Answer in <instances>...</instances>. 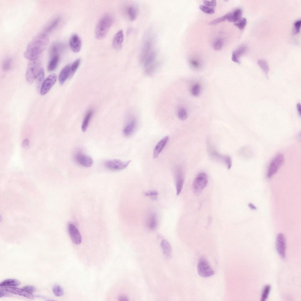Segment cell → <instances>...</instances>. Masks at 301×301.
<instances>
[{"label":"cell","instance_id":"47","mask_svg":"<svg viewBox=\"0 0 301 301\" xmlns=\"http://www.w3.org/2000/svg\"><path fill=\"white\" fill-rule=\"evenodd\" d=\"M301 24V21L300 20H298L295 22L294 26L295 33L297 34L299 33Z\"/></svg>","mask_w":301,"mask_h":301},{"label":"cell","instance_id":"20","mask_svg":"<svg viewBox=\"0 0 301 301\" xmlns=\"http://www.w3.org/2000/svg\"><path fill=\"white\" fill-rule=\"evenodd\" d=\"M71 65H68L61 71L58 76V81L61 85H63L70 76Z\"/></svg>","mask_w":301,"mask_h":301},{"label":"cell","instance_id":"52","mask_svg":"<svg viewBox=\"0 0 301 301\" xmlns=\"http://www.w3.org/2000/svg\"><path fill=\"white\" fill-rule=\"evenodd\" d=\"M118 299L119 301H126L128 300V298L124 296H122L120 297Z\"/></svg>","mask_w":301,"mask_h":301},{"label":"cell","instance_id":"24","mask_svg":"<svg viewBox=\"0 0 301 301\" xmlns=\"http://www.w3.org/2000/svg\"><path fill=\"white\" fill-rule=\"evenodd\" d=\"M159 61H154L150 65L145 68V74L148 76L152 75L157 70L160 65Z\"/></svg>","mask_w":301,"mask_h":301},{"label":"cell","instance_id":"48","mask_svg":"<svg viewBox=\"0 0 301 301\" xmlns=\"http://www.w3.org/2000/svg\"><path fill=\"white\" fill-rule=\"evenodd\" d=\"M23 289L31 293L34 292L36 290V288L35 287L30 285H26L24 286Z\"/></svg>","mask_w":301,"mask_h":301},{"label":"cell","instance_id":"2","mask_svg":"<svg viewBox=\"0 0 301 301\" xmlns=\"http://www.w3.org/2000/svg\"><path fill=\"white\" fill-rule=\"evenodd\" d=\"M113 18L109 14L104 15L98 22L95 29V35L98 39L104 38L113 24Z\"/></svg>","mask_w":301,"mask_h":301},{"label":"cell","instance_id":"25","mask_svg":"<svg viewBox=\"0 0 301 301\" xmlns=\"http://www.w3.org/2000/svg\"><path fill=\"white\" fill-rule=\"evenodd\" d=\"M63 48V44L58 43H55L51 46L50 49V54L51 57L55 56H58V53Z\"/></svg>","mask_w":301,"mask_h":301},{"label":"cell","instance_id":"37","mask_svg":"<svg viewBox=\"0 0 301 301\" xmlns=\"http://www.w3.org/2000/svg\"><path fill=\"white\" fill-rule=\"evenodd\" d=\"M247 22L246 18H241L236 22L234 23V25L237 27L239 29L243 30L245 28Z\"/></svg>","mask_w":301,"mask_h":301},{"label":"cell","instance_id":"42","mask_svg":"<svg viewBox=\"0 0 301 301\" xmlns=\"http://www.w3.org/2000/svg\"><path fill=\"white\" fill-rule=\"evenodd\" d=\"M178 116L179 119L181 121H184L187 118V113L184 108H180L179 111Z\"/></svg>","mask_w":301,"mask_h":301},{"label":"cell","instance_id":"1","mask_svg":"<svg viewBox=\"0 0 301 301\" xmlns=\"http://www.w3.org/2000/svg\"><path fill=\"white\" fill-rule=\"evenodd\" d=\"M49 42V37L46 34H38L27 45L24 53V57L30 61L37 59L46 49Z\"/></svg>","mask_w":301,"mask_h":301},{"label":"cell","instance_id":"31","mask_svg":"<svg viewBox=\"0 0 301 301\" xmlns=\"http://www.w3.org/2000/svg\"><path fill=\"white\" fill-rule=\"evenodd\" d=\"M156 56V53L155 51H152L146 59L143 65L146 68L155 61Z\"/></svg>","mask_w":301,"mask_h":301},{"label":"cell","instance_id":"34","mask_svg":"<svg viewBox=\"0 0 301 301\" xmlns=\"http://www.w3.org/2000/svg\"><path fill=\"white\" fill-rule=\"evenodd\" d=\"M257 63L263 71L267 75L269 71V68L266 61L263 59H260L258 61Z\"/></svg>","mask_w":301,"mask_h":301},{"label":"cell","instance_id":"43","mask_svg":"<svg viewBox=\"0 0 301 301\" xmlns=\"http://www.w3.org/2000/svg\"><path fill=\"white\" fill-rule=\"evenodd\" d=\"M223 45V42L220 39H218L214 42L213 46L214 49L219 50L222 49Z\"/></svg>","mask_w":301,"mask_h":301},{"label":"cell","instance_id":"15","mask_svg":"<svg viewBox=\"0 0 301 301\" xmlns=\"http://www.w3.org/2000/svg\"><path fill=\"white\" fill-rule=\"evenodd\" d=\"M169 139V136H166L160 140L157 143L154 148L153 152V157L154 158H156L158 157L167 144Z\"/></svg>","mask_w":301,"mask_h":301},{"label":"cell","instance_id":"49","mask_svg":"<svg viewBox=\"0 0 301 301\" xmlns=\"http://www.w3.org/2000/svg\"><path fill=\"white\" fill-rule=\"evenodd\" d=\"M29 139L26 138L23 141L22 143V146L23 148H26L29 147Z\"/></svg>","mask_w":301,"mask_h":301},{"label":"cell","instance_id":"10","mask_svg":"<svg viewBox=\"0 0 301 301\" xmlns=\"http://www.w3.org/2000/svg\"><path fill=\"white\" fill-rule=\"evenodd\" d=\"M0 290H4L10 293L19 295L30 299H34L32 293L29 292L24 289L10 286L0 287Z\"/></svg>","mask_w":301,"mask_h":301},{"label":"cell","instance_id":"18","mask_svg":"<svg viewBox=\"0 0 301 301\" xmlns=\"http://www.w3.org/2000/svg\"><path fill=\"white\" fill-rule=\"evenodd\" d=\"M184 182V178L180 170H178L175 175V184L177 195L180 193L182 189Z\"/></svg>","mask_w":301,"mask_h":301},{"label":"cell","instance_id":"28","mask_svg":"<svg viewBox=\"0 0 301 301\" xmlns=\"http://www.w3.org/2000/svg\"><path fill=\"white\" fill-rule=\"evenodd\" d=\"M213 154L217 158L223 161L227 165L228 169H230L232 165V161L230 157L222 155L215 151L213 152Z\"/></svg>","mask_w":301,"mask_h":301},{"label":"cell","instance_id":"11","mask_svg":"<svg viewBox=\"0 0 301 301\" xmlns=\"http://www.w3.org/2000/svg\"><path fill=\"white\" fill-rule=\"evenodd\" d=\"M68 233L73 242L76 245H79L81 242L82 239L79 231L76 226L72 223L68 225Z\"/></svg>","mask_w":301,"mask_h":301},{"label":"cell","instance_id":"33","mask_svg":"<svg viewBox=\"0 0 301 301\" xmlns=\"http://www.w3.org/2000/svg\"><path fill=\"white\" fill-rule=\"evenodd\" d=\"M60 19L57 18L52 21L46 27L45 29V31L49 32L53 30L59 24Z\"/></svg>","mask_w":301,"mask_h":301},{"label":"cell","instance_id":"14","mask_svg":"<svg viewBox=\"0 0 301 301\" xmlns=\"http://www.w3.org/2000/svg\"><path fill=\"white\" fill-rule=\"evenodd\" d=\"M124 39V35L123 30H119L115 35L112 41V45L116 50L121 49L122 46Z\"/></svg>","mask_w":301,"mask_h":301},{"label":"cell","instance_id":"39","mask_svg":"<svg viewBox=\"0 0 301 301\" xmlns=\"http://www.w3.org/2000/svg\"><path fill=\"white\" fill-rule=\"evenodd\" d=\"M12 60L11 58H7L4 61L2 64V68L5 71L9 70L11 66Z\"/></svg>","mask_w":301,"mask_h":301},{"label":"cell","instance_id":"35","mask_svg":"<svg viewBox=\"0 0 301 301\" xmlns=\"http://www.w3.org/2000/svg\"><path fill=\"white\" fill-rule=\"evenodd\" d=\"M52 291L54 294L57 297L61 296L64 294L63 289L59 285H55L53 288Z\"/></svg>","mask_w":301,"mask_h":301},{"label":"cell","instance_id":"44","mask_svg":"<svg viewBox=\"0 0 301 301\" xmlns=\"http://www.w3.org/2000/svg\"><path fill=\"white\" fill-rule=\"evenodd\" d=\"M200 87L199 84H196L192 88L191 92L192 94L195 96H198L200 93Z\"/></svg>","mask_w":301,"mask_h":301},{"label":"cell","instance_id":"9","mask_svg":"<svg viewBox=\"0 0 301 301\" xmlns=\"http://www.w3.org/2000/svg\"><path fill=\"white\" fill-rule=\"evenodd\" d=\"M276 248L280 256L283 258L286 257V244L284 235L281 233H279L276 239Z\"/></svg>","mask_w":301,"mask_h":301},{"label":"cell","instance_id":"4","mask_svg":"<svg viewBox=\"0 0 301 301\" xmlns=\"http://www.w3.org/2000/svg\"><path fill=\"white\" fill-rule=\"evenodd\" d=\"M208 183L207 175L203 173H199L193 182V190L194 194L198 195L201 193Z\"/></svg>","mask_w":301,"mask_h":301},{"label":"cell","instance_id":"19","mask_svg":"<svg viewBox=\"0 0 301 301\" xmlns=\"http://www.w3.org/2000/svg\"><path fill=\"white\" fill-rule=\"evenodd\" d=\"M127 9L126 13L129 19L133 21L136 19L139 14V9L137 5L134 4L129 5Z\"/></svg>","mask_w":301,"mask_h":301},{"label":"cell","instance_id":"5","mask_svg":"<svg viewBox=\"0 0 301 301\" xmlns=\"http://www.w3.org/2000/svg\"><path fill=\"white\" fill-rule=\"evenodd\" d=\"M197 271L200 276L207 277L213 275L215 272L207 259L204 257L200 258L197 266Z\"/></svg>","mask_w":301,"mask_h":301},{"label":"cell","instance_id":"40","mask_svg":"<svg viewBox=\"0 0 301 301\" xmlns=\"http://www.w3.org/2000/svg\"><path fill=\"white\" fill-rule=\"evenodd\" d=\"M228 13L220 17L215 19L210 22L209 24L210 25H215L223 22L227 19Z\"/></svg>","mask_w":301,"mask_h":301},{"label":"cell","instance_id":"16","mask_svg":"<svg viewBox=\"0 0 301 301\" xmlns=\"http://www.w3.org/2000/svg\"><path fill=\"white\" fill-rule=\"evenodd\" d=\"M70 46L74 52H78L80 51L81 46V42L79 37L76 34L73 35L70 41Z\"/></svg>","mask_w":301,"mask_h":301},{"label":"cell","instance_id":"8","mask_svg":"<svg viewBox=\"0 0 301 301\" xmlns=\"http://www.w3.org/2000/svg\"><path fill=\"white\" fill-rule=\"evenodd\" d=\"M57 76L54 73L49 75L44 81L40 88V93L41 95L46 94L56 82Z\"/></svg>","mask_w":301,"mask_h":301},{"label":"cell","instance_id":"6","mask_svg":"<svg viewBox=\"0 0 301 301\" xmlns=\"http://www.w3.org/2000/svg\"><path fill=\"white\" fill-rule=\"evenodd\" d=\"M284 156L282 154H277L269 164L267 173L268 178H270L276 174L284 162Z\"/></svg>","mask_w":301,"mask_h":301},{"label":"cell","instance_id":"30","mask_svg":"<svg viewBox=\"0 0 301 301\" xmlns=\"http://www.w3.org/2000/svg\"><path fill=\"white\" fill-rule=\"evenodd\" d=\"M93 111L90 110L86 113L81 126V129L83 132H85L86 131L89 123L93 115Z\"/></svg>","mask_w":301,"mask_h":301},{"label":"cell","instance_id":"41","mask_svg":"<svg viewBox=\"0 0 301 301\" xmlns=\"http://www.w3.org/2000/svg\"><path fill=\"white\" fill-rule=\"evenodd\" d=\"M199 8L201 10L206 14H212L215 12V10L214 9L205 5H200L199 6Z\"/></svg>","mask_w":301,"mask_h":301},{"label":"cell","instance_id":"38","mask_svg":"<svg viewBox=\"0 0 301 301\" xmlns=\"http://www.w3.org/2000/svg\"><path fill=\"white\" fill-rule=\"evenodd\" d=\"M80 62L81 60L80 59H78L76 60L71 65L70 75L72 76L74 74L79 66Z\"/></svg>","mask_w":301,"mask_h":301},{"label":"cell","instance_id":"54","mask_svg":"<svg viewBox=\"0 0 301 301\" xmlns=\"http://www.w3.org/2000/svg\"><path fill=\"white\" fill-rule=\"evenodd\" d=\"M248 206L251 209L255 210L256 209V208L255 206L252 203H249L248 204Z\"/></svg>","mask_w":301,"mask_h":301},{"label":"cell","instance_id":"12","mask_svg":"<svg viewBox=\"0 0 301 301\" xmlns=\"http://www.w3.org/2000/svg\"><path fill=\"white\" fill-rule=\"evenodd\" d=\"M152 45L151 40H147L144 43L140 54L139 59L141 63L143 64L147 57L151 52H150Z\"/></svg>","mask_w":301,"mask_h":301},{"label":"cell","instance_id":"53","mask_svg":"<svg viewBox=\"0 0 301 301\" xmlns=\"http://www.w3.org/2000/svg\"><path fill=\"white\" fill-rule=\"evenodd\" d=\"M297 107L298 114L300 116L301 115V104L300 103L297 104Z\"/></svg>","mask_w":301,"mask_h":301},{"label":"cell","instance_id":"7","mask_svg":"<svg viewBox=\"0 0 301 301\" xmlns=\"http://www.w3.org/2000/svg\"><path fill=\"white\" fill-rule=\"evenodd\" d=\"M131 162V160L123 162L120 160L114 159L106 161L104 165L106 168L109 169L119 170L125 168Z\"/></svg>","mask_w":301,"mask_h":301},{"label":"cell","instance_id":"32","mask_svg":"<svg viewBox=\"0 0 301 301\" xmlns=\"http://www.w3.org/2000/svg\"><path fill=\"white\" fill-rule=\"evenodd\" d=\"M44 70L43 68H41L36 77V86L38 89L41 87V84L44 80Z\"/></svg>","mask_w":301,"mask_h":301},{"label":"cell","instance_id":"45","mask_svg":"<svg viewBox=\"0 0 301 301\" xmlns=\"http://www.w3.org/2000/svg\"><path fill=\"white\" fill-rule=\"evenodd\" d=\"M158 194V191L155 190H152L146 192L145 195L148 196H151L153 199H155L156 198V196Z\"/></svg>","mask_w":301,"mask_h":301},{"label":"cell","instance_id":"26","mask_svg":"<svg viewBox=\"0 0 301 301\" xmlns=\"http://www.w3.org/2000/svg\"><path fill=\"white\" fill-rule=\"evenodd\" d=\"M160 245L164 254L167 257L170 256L171 249L169 242L166 240L163 239L161 241Z\"/></svg>","mask_w":301,"mask_h":301},{"label":"cell","instance_id":"50","mask_svg":"<svg viewBox=\"0 0 301 301\" xmlns=\"http://www.w3.org/2000/svg\"><path fill=\"white\" fill-rule=\"evenodd\" d=\"M11 295L9 293V292L0 290V298L4 296H9Z\"/></svg>","mask_w":301,"mask_h":301},{"label":"cell","instance_id":"51","mask_svg":"<svg viewBox=\"0 0 301 301\" xmlns=\"http://www.w3.org/2000/svg\"><path fill=\"white\" fill-rule=\"evenodd\" d=\"M191 64L195 67H198L199 66V63L197 61L194 60L192 61L191 62Z\"/></svg>","mask_w":301,"mask_h":301},{"label":"cell","instance_id":"23","mask_svg":"<svg viewBox=\"0 0 301 301\" xmlns=\"http://www.w3.org/2000/svg\"><path fill=\"white\" fill-rule=\"evenodd\" d=\"M136 123L134 119L131 120L125 127L123 133L124 135L127 137L131 136L133 133L136 127Z\"/></svg>","mask_w":301,"mask_h":301},{"label":"cell","instance_id":"46","mask_svg":"<svg viewBox=\"0 0 301 301\" xmlns=\"http://www.w3.org/2000/svg\"><path fill=\"white\" fill-rule=\"evenodd\" d=\"M203 3L207 6L208 7H215L216 6L217 3L215 0H212L209 1L207 0L203 1Z\"/></svg>","mask_w":301,"mask_h":301},{"label":"cell","instance_id":"22","mask_svg":"<svg viewBox=\"0 0 301 301\" xmlns=\"http://www.w3.org/2000/svg\"><path fill=\"white\" fill-rule=\"evenodd\" d=\"M147 224L148 228L151 230L153 231L156 229L158 225V221L155 213H152L149 216Z\"/></svg>","mask_w":301,"mask_h":301},{"label":"cell","instance_id":"21","mask_svg":"<svg viewBox=\"0 0 301 301\" xmlns=\"http://www.w3.org/2000/svg\"><path fill=\"white\" fill-rule=\"evenodd\" d=\"M242 11L241 9H237L233 12L229 13L227 20L230 22H235L241 18Z\"/></svg>","mask_w":301,"mask_h":301},{"label":"cell","instance_id":"3","mask_svg":"<svg viewBox=\"0 0 301 301\" xmlns=\"http://www.w3.org/2000/svg\"><path fill=\"white\" fill-rule=\"evenodd\" d=\"M41 62L38 59L29 61L27 65L25 73L26 79L28 83H32L36 78L41 68Z\"/></svg>","mask_w":301,"mask_h":301},{"label":"cell","instance_id":"13","mask_svg":"<svg viewBox=\"0 0 301 301\" xmlns=\"http://www.w3.org/2000/svg\"><path fill=\"white\" fill-rule=\"evenodd\" d=\"M76 161L80 165L86 167H91L92 165V159L81 152H78L75 156Z\"/></svg>","mask_w":301,"mask_h":301},{"label":"cell","instance_id":"17","mask_svg":"<svg viewBox=\"0 0 301 301\" xmlns=\"http://www.w3.org/2000/svg\"><path fill=\"white\" fill-rule=\"evenodd\" d=\"M247 49V47L245 45H243L234 50L232 53V60L235 62L240 63V58L246 53Z\"/></svg>","mask_w":301,"mask_h":301},{"label":"cell","instance_id":"27","mask_svg":"<svg viewBox=\"0 0 301 301\" xmlns=\"http://www.w3.org/2000/svg\"><path fill=\"white\" fill-rule=\"evenodd\" d=\"M20 284V282L18 280L14 279H7L1 282L0 283V287L19 286Z\"/></svg>","mask_w":301,"mask_h":301},{"label":"cell","instance_id":"29","mask_svg":"<svg viewBox=\"0 0 301 301\" xmlns=\"http://www.w3.org/2000/svg\"><path fill=\"white\" fill-rule=\"evenodd\" d=\"M59 59L58 56H55L51 57L48 65V70L49 71H54L56 68Z\"/></svg>","mask_w":301,"mask_h":301},{"label":"cell","instance_id":"36","mask_svg":"<svg viewBox=\"0 0 301 301\" xmlns=\"http://www.w3.org/2000/svg\"><path fill=\"white\" fill-rule=\"evenodd\" d=\"M270 289L271 287L270 285H266L264 287L261 295V301H265L266 300L268 297Z\"/></svg>","mask_w":301,"mask_h":301}]
</instances>
